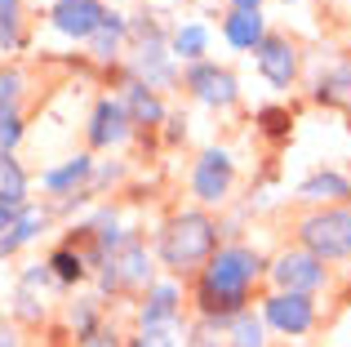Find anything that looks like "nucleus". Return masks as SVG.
Masks as SVG:
<instances>
[{"instance_id": "nucleus-2", "label": "nucleus", "mask_w": 351, "mask_h": 347, "mask_svg": "<svg viewBox=\"0 0 351 347\" xmlns=\"http://www.w3.org/2000/svg\"><path fill=\"white\" fill-rule=\"evenodd\" d=\"M218 245V227L209 223L205 214H173L160 232V259L165 267L187 272L196 263H205Z\"/></svg>"}, {"instance_id": "nucleus-1", "label": "nucleus", "mask_w": 351, "mask_h": 347, "mask_svg": "<svg viewBox=\"0 0 351 347\" xmlns=\"http://www.w3.org/2000/svg\"><path fill=\"white\" fill-rule=\"evenodd\" d=\"M263 272V259L245 245H227V250L209 254L205 280H200V312L205 321H223V316L245 312V294Z\"/></svg>"}, {"instance_id": "nucleus-4", "label": "nucleus", "mask_w": 351, "mask_h": 347, "mask_svg": "<svg viewBox=\"0 0 351 347\" xmlns=\"http://www.w3.org/2000/svg\"><path fill=\"white\" fill-rule=\"evenodd\" d=\"M232 178H236L232 156H227L223 147H209V152H200L196 169H191V191H196V200H205V205H218V200L232 191Z\"/></svg>"}, {"instance_id": "nucleus-10", "label": "nucleus", "mask_w": 351, "mask_h": 347, "mask_svg": "<svg viewBox=\"0 0 351 347\" xmlns=\"http://www.w3.org/2000/svg\"><path fill=\"white\" fill-rule=\"evenodd\" d=\"M152 276V263H147V250L138 241H125L120 250L107 259V272H103V285L107 289H120V285H147Z\"/></svg>"}, {"instance_id": "nucleus-26", "label": "nucleus", "mask_w": 351, "mask_h": 347, "mask_svg": "<svg viewBox=\"0 0 351 347\" xmlns=\"http://www.w3.org/2000/svg\"><path fill=\"white\" fill-rule=\"evenodd\" d=\"M49 267H53V276H58V280H67V285H76V280L85 276V259H80L76 250H53Z\"/></svg>"}, {"instance_id": "nucleus-15", "label": "nucleus", "mask_w": 351, "mask_h": 347, "mask_svg": "<svg viewBox=\"0 0 351 347\" xmlns=\"http://www.w3.org/2000/svg\"><path fill=\"white\" fill-rule=\"evenodd\" d=\"M125 112H129V121H134V125H160L165 121L160 98H156L143 80H134V85L125 89Z\"/></svg>"}, {"instance_id": "nucleus-17", "label": "nucleus", "mask_w": 351, "mask_h": 347, "mask_svg": "<svg viewBox=\"0 0 351 347\" xmlns=\"http://www.w3.org/2000/svg\"><path fill=\"white\" fill-rule=\"evenodd\" d=\"M40 227H45V214H40V209H27V205H23L18 223L9 227L5 236H0V259H5V254H14V250H23L27 241H36V236H40Z\"/></svg>"}, {"instance_id": "nucleus-21", "label": "nucleus", "mask_w": 351, "mask_h": 347, "mask_svg": "<svg viewBox=\"0 0 351 347\" xmlns=\"http://www.w3.org/2000/svg\"><path fill=\"white\" fill-rule=\"evenodd\" d=\"M298 196L302 200H347L351 196V182L343 178V174H311L307 182L298 187Z\"/></svg>"}, {"instance_id": "nucleus-16", "label": "nucleus", "mask_w": 351, "mask_h": 347, "mask_svg": "<svg viewBox=\"0 0 351 347\" xmlns=\"http://www.w3.org/2000/svg\"><path fill=\"white\" fill-rule=\"evenodd\" d=\"M45 280H49L45 267H27L23 285H18V312H23L27 321H40L45 316Z\"/></svg>"}, {"instance_id": "nucleus-19", "label": "nucleus", "mask_w": 351, "mask_h": 347, "mask_svg": "<svg viewBox=\"0 0 351 347\" xmlns=\"http://www.w3.org/2000/svg\"><path fill=\"white\" fill-rule=\"evenodd\" d=\"M316 98L329 107H351V62H338L334 71H325L316 85Z\"/></svg>"}, {"instance_id": "nucleus-18", "label": "nucleus", "mask_w": 351, "mask_h": 347, "mask_svg": "<svg viewBox=\"0 0 351 347\" xmlns=\"http://www.w3.org/2000/svg\"><path fill=\"white\" fill-rule=\"evenodd\" d=\"M23 200H27V174L9 152H0V205L23 209Z\"/></svg>"}, {"instance_id": "nucleus-5", "label": "nucleus", "mask_w": 351, "mask_h": 347, "mask_svg": "<svg viewBox=\"0 0 351 347\" xmlns=\"http://www.w3.org/2000/svg\"><path fill=\"white\" fill-rule=\"evenodd\" d=\"M271 276L280 285V294H311V289L325 285V267L320 259H311L307 250H289L271 263Z\"/></svg>"}, {"instance_id": "nucleus-14", "label": "nucleus", "mask_w": 351, "mask_h": 347, "mask_svg": "<svg viewBox=\"0 0 351 347\" xmlns=\"http://www.w3.org/2000/svg\"><path fill=\"white\" fill-rule=\"evenodd\" d=\"M223 36L236 45V49H258L267 40V27H263V14L258 9H232L223 18Z\"/></svg>"}, {"instance_id": "nucleus-12", "label": "nucleus", "mask_w": 351, "mask_h": 347, "mask_svg": "<svg viewBox=\"0 0 351 347\" xmlns=\"http://www.w3.org/2000/svg\"><path fill=\"white\" fill-rule=\"evenodd\" d=\"M258 67H263V76L271 80L276 89H285L293 76H298V53H293L289 40H280V36H267V40L258 45Z\"/></svg>"}, {"instance_id": "nucleus-31", "label": "nucleus", "mask_w": 351, "mask_h": 347, "mask_svg": "<svg viewBox=\"0 0 351 347\" xmlns=\"http://www.w3.org/2000/svg\"><path fill=\"white\" fill-rule=\"evenodd\" d=\"M263 125H267V134H285V130H289V112L267 107V112H263Z\"/></svg>"}, {"instance_id": "nucleus-27", "label": "nucleus", "mask_w": 351, "mask_h": 347, "mask_svg": "<svg viewBox=\"0 0 351 347\" xmlns=\"http://www.w3.org/2000/svg\"><path fill=\"white\" fill-rule=\"evenodd\" d=\"M18 89H23V76H18V71H5V76H0V116L18 112Z\"/></svg>"}, {"instance_id": "nucleus-25", "label": "nucleus", "mask_w": 351, "mask_h": 347, "mask_svg": "<svg viewBox=\"0 0 351 347\" xmlns=\"http://www.w3.org/2000/svg\"><path fill=\"white\" fill-rule=\"evenodd\" d=\"M18 27H23V0H0V49L18 45Z\"/></svg>"}, {"instance_id": "nucleus-6", "label": "nucleus", "mask_w": 351, "mask_h": 347, "mask_svg": "<svg viewBox=\"0 0 351 347\" xmlns=\"http://www.w3.org/2000/svg\"><path fill=\"white\" fill-rule=\"evenodd\" d=\"M263 321L271 325V330L298 339V334L311 330V321H316V307H311L307 294H271V298L263 303Z\"/></svg>"}, {"instance_id": "nucleus-22", "label": "nucleus", "mask_w": 351, "mask_h": 347, "mask_svg": "<svg viewBox=\"0 0 351 347\" xmlns=\"http://www.w3.org/2000/svg\"><path fill=\"white\" fill-rule=\"evenodd\" d=\"M89 169H94V160H89V156H71L67 165L49 169V174H45L40 182H45L49 191H71L76 182H85V178H89Z\"/></svg>"}, {"instance_id": "nucleus-7", "label": "nucleus", "mask_w": 351, "mask_h": 347, "mask_svg": "<svg viewBox=\"0 0 351 347\" xmlns=\"http://www.w3.org/2000/svg\"><path fill=\"white\" fill-rule=\"evenodd\" d=\"M103 18H107V9L98 5V0H58L53 14H49V23H53V32L71 36V40H89Z\"/></svg>"}, {"instance_id": "nucleus-13", "label": "nucleus", "mask_w": 351, "mask_h": 347, "mask_svg": "<svg viewBox=\"0 0 351 347\" xmlns=\"http://www.w3.org/2000/svg\"><path fill=\"white\" fill-rule=\"evenodd\" d=\"M178 285L173 280H160V285L147 289V303L143 312H138V321H143V330H160V325H173L178 321Z\"/></svg>"}, {"instance_id": "nucleus-35", "label": "nucleus", "mask_w": 351, "mask_h": 347, "mask_svg": "<svg viewBox=\"0 0 351 347\" xmlns=\"http://www.w3.org/2000/svg\"><path fill=\"white\" fill-rule=\"evenodd\" d=\"M285 5H293V0H285Z\"/></svg>"}, {"instance_id": "nucleus-32", "label": "nucleus", "mask_w": 351, "mask_h": 347, "mask_svg": "<svg viewBox=\"0 0 351 347\" xmlns=\"http://www.w3.org/2000/svg\"><path fill=\"white\" fill-rule=\"evenodd\" d=\"M18 214H23V209H14V205H0V236H5L9 227L18 223Z\"/></svg>"}, {"instance_id": "nucleus-9", "label": "nucleus", "mask_w": 351, "mask_h": 347, "mask_svg": "<svg viewBox=\"0 0 351 347\" xmlns=\"http://www.w3.org/2000/svg\"><path fill=\"white\" fill-rule=\"evenodd\" d=\"M187 89L205 107H232L236 103V76L223 71V67H214V62H196V67L187 71Z\"/></svg>"}, {"instance_id": "nucleus-30", "label": "nucleus", "mask_w": 351, "mask_h": 347, "mask_svg": "<svg viewBox=\"0 0 351 347\" xmlns=\"http://www.w3.org/2000/svg\"><path fill=\"white\" fill-rule=\"evenodd\" d=\"M187 347H223V339H218V321H200L196 330H191Z\"/></svg>"}, {"instance_id": "nucleus-23", "label": "nucleus", "mask_w": 351, "mask_h": 347, "mask_svg": "<svg viewBox=\"0 0 351 347\" xmlns=\"http://www.w3.org/2000/svg\"><path fill=\"white\" fill-rule=\"evenodd\" d=\"M120 36H125V18L107 9V18L98 23V32L89 36V40H94V53H98V58H112V53L120 49Z\"/></svg>"}, {"instance_id": "nucleus-3", "label": "nucleus", "mask_w": 351, "mask_h": 347, "mask_svg": "<svg viewBox=\"0 0 351 347\" xmlns=\"http://www.w3.org/2000/svg\"><path fill=\"white\" fill-rule=\"evenodd\" d=\"M302 245L311 259H347L351 254V209H320V214L302 218L298 227Z\"/></svg>"}, {"instance_id": "nucleus-28", "label": "nucleus", "mask_w": 351, "mask_h": 347, "mask_svg": "<svg viewBox=\"0 0 351 347\" xmlns=\"http://www.w3.org/2000/svg\"><path fill=\"white\" fill-rule=\"evenodd\" d=\"M129 347H178V343H173V325H160V330H143Z\"/></svg>"}, {"instance_id": "nucleus-29", "label": "nucleus", "mask_w": 351, "mask_h": 347, "mask_svg": "<svg viewBox=\"0 0 351 347\" xmlns=\"http://www.w3.org/2000/svg\"><path fill=\"white\" fill-rule=\"evenodd\" d=\"M18 139H23V121H18V112L0 116V152H14Z\"/></svg>"}, {"instance_id": "nucleus-8", "label": "nucleus", "mask_w": 351, "mask_h": 347, "mask_svg": "<svg viewBox=\"0 0 351 347\" xmlns=\"http://www.w3.org/2000/svg\"><path fill=\"white\" fill-rule=\"evenodd\" d=\"M169 45L160 40V32L156 27H147L143 32V40H138V53H134V71H138V80H143L147 89L152 85H169L173 80V67H169Z\"/></svg>"}, {"instance_id": "nucleus-34", "label": "nucleus", "mask_w": 351, "mask_h": 347, "mask_svg": "<svg viewBox=\"0 0 351 347\" xmlns=\"http://www.w3.org/2000/svg\"><path fill=\"white\" fill-rule=\"evenodd\" d=\"M236 9H258V0H232Z\"/></svg>"}, {"instance_id": "nucleus-24", "label": "nucleus", "mask_w": 351, "mask_h": 347, "mask_svg": "<svg viewBox=\"0 0 351 347\" xmlns=\"http://www.w3.org/2000/svg\"><path fill=\"white\" fill-rule=\"evenodd\" d=\"M263 321L254 312H236L232 316V347H263Z\"/></svg>"}, {"instance_id": "nucleus-20", "label": "nucleus", "mask_w": 351, "mask_h": 347, "mask_svg": "<svg viewBox=\"0 0 351 347\" xmlns=\"http://www.w3.org/2000/svg\"><path fill=\"white\" fill-rule=\"evenodd\" d=\"M205 49H209V32L200 23L178 27L173 40H169V53H173V58H182V62H200V58H205Z\"/></svg>"}, {"instance_id": "nucleus-11", "label": "nucleus", "mask_w": 351, "mask_h": 347, "mask_svg": "<svg viewBox=\"0 0 351 347\" xmlns=\"http://www.w3.org/2000/svg\"><path fill=\"white\" fill-rule=\"evenodd\" d=\"M129 112L120 98H103V103L94 107V116H89V143L94 147H116V143L129 139Z\"/></svg>"}, {"instance_id": "nucleus-33", "label": "nucleus", "mask_w": 351, "mask_h": 347, "mask_svg": "<svg viewBox=\"0 0 351 347\" xmlns=\"http://www.w3.org/2000/svg\"><path fill=\"white\" fill-rule=\"evenodd\" d=\"M0 347H18V339H14V330H0Z\"/></svg>"}]
</instances>
